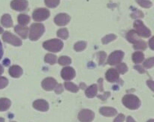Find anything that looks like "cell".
<instances>
[{
	"mask_svg": "<svg viewBox=\"0 0 154 122\" xmlns=\"http://www.w3.org/2000/svg\"><path fill=\"white\" fill-rule=\"evenodd\" d=\"M2 39L4 41L11 43V44L14 45V46H19L22 44V41L20 40V39L18 38L17 37L14 36V34H12L9 31L4 32L2 35Z\"/></svg>",
	"mask_w": 154,
	"mask_h": 122,
	"instance_id": "7",
	"label": "cell"
},
{
	"mask_svg": "<svg viewBox=\"0 0 154 122\" xmlns=\"http://www.w3.org/2000/svg\"><path fill=\"white\" fill-rule=\"evenodd\" d=\"M144 58V55L141 52H136L132 55V60L135 64H139L142 62Z\"/></svg>",
	"mask_w": 154,
	"mask_h": 122,
	"instance_id": "22",
	"label": "cell"
},
{
	"mask_svg": "<svg viewBox=\"0 0 154 122\" xmlns=\"http://www.w3.org/2000/svg\"><path fill=\"white\" fill-rule=\"evenodd\" d=\"M30 17L28 15L26 14H20L18 16V22L21 25H26L29 22Z\"/></svg>",
	"mask_w": 154,
	"mask_h": 122,
	"instance_id": "23",
	"label": "cell"
},
{
	"mask_svg": "<svg viewBox=\"0 0 154 122\" xmlns=\"http://www.w3.org/2000/svg\"><path fill=\"white\" fill-rule=\"evenodd\" d=\"M45 4L49 7H56L60 4V0H45Z\"/></svg>",
	"mask_w": 154,
	"mask_h": 122,
	"instance_id": "31",
	"label": "cell"
},
{
	"mask_svg": "<svg viewBox=\"0 0 154 122\" xmlns=\"http://www.w3.org/2000/svg\"><path fill=\"white\" fill-rule=\"evenodd\" d=\"M107 80L110 82H115L119 79V73L116 69L110 68L105 73Z\"/></svg>",
	"mask_w": 154,
	"mask_h": 122,
	"instance_id": "14",
	"label": "cell"
},
{
	"mask_svg": "<svg viewBox=\"0 0 154 122\" xmlns=\"http://www.w3.org/2000/svg\"><path fill=\"white\" fill-rule=\"evenodd\" d=\"M45 31V26L41 23H34L30 27L29 38L31 40H37Z\"/></svg>",
	"mask_w": 154,
	"mask_h": 122,
	"instance_id": "3",
	"label": "cell"
},
{
	"mask_svg": "<svg viewBox=\"0 0 154 122\" xmlns=\"http://www.w3.org/2000/svg\"><path fill=\"white\" fill-rule=\"evenodd\" d=\"M87 46V43L85 41H80L78 42L77 43H75V46H74V49L75 50H76L77 52H80V51L84 50V49Z\"/></svg>",
	"mask_w": 154,
	"mask_h": 122,
	"instance_id": "28",
	"label": "cell"
},
{
	"mask_svg": "<svg viewBox=\"0 0 154 122\" xmlns=\"http://www.w3.org/2000/svg\"><path fill=\"white\" fill-rule=\"evenodd\" d=\"M153 65H154V58H148V59L146 60L144 63V67H146V68H151Z\"/></svg>",
	"mask_w": 154,
	"mask_h": 122,
	"instance_id": "35",
	"label": "cell"
},
{
	"mask_svg": "<svg viewBox=\"0 0 154 122\" xmlns=\"http://www.w3.org/2000/svg\"><path fill=\"white\" fill-rule=\"evenodd\" d=\"M13 122H15V121H13Z\"/></svg>",
	"mask_w": 154,
	"mask_h": 122,
	"instance_id": "52",
	"label": "cell"
},
{
	"mask_svg": "<svg viewBox=\"0 0 154 122\" xmlns=\"http://www.w3.org/2000/svg\"><path fill=\"white\" fill-rule=\"evenodd\" d=\"M134 49H142V50H144V49H147V43H146L144 40L140 39L137 43H135V44H134Z\"/></svg>",
	"mask_w": 154,
	"mask_h": 122,
	"instance_id": "26",
	"label": "cell"
},
{
	"mask_svg": "<svg viewBox=\"0 0 154 122\" xmlns=\"http://www.w3.org/2000/svg\"><path fill=\"white\" fill-rule=\"evenodd\" d=\"M116 38H117V36L115 34H108V35H106L102 38V43L103 44H107V43H110L112 40H115Z\"/></svg>",
	"mask_w": 154,
	"mask_h": 122,
	"instance_id": "30",
	"label": "cell"
},
{
	"mask_svg": "<svg viewBox=\"0 0 154 122\" xmlns=\"http://www.w3.org/2000/svg\"><path fill=\"white\" fill-rule=\"evenodd\" d=\"M102 81H103V79L101 78V79H99V90H100V91H103V87H102Z\"/></svg>",
	"mask_w": 154,
	"mask_h": 122,
	"instance_id": "42",
	"label": "cell"
},
{
	"mask_svg": "<svg viewBox=\"0 0 154 122\" xmlns=\"http://www.w3.org/2000/svg\"><path fill=\"white\" fill-rule=\"evenodd\" d=\"M55 88H55L56 94H61V93L63 91V85H61V84H58V85H56Z\"/></svg>",
	"mask_w": 154,
	"mask_h": 122,
	"instance_id": "38",
	"label": "cell"
},
{
	"mask_svg": "<svg viewBox=\"0 0 154 122\" xmlns=\"http://www.w3.org/2000/svg\"><path fill=\"white\" fill-rule=\"evenodd\" d=\"M9 74L14 78H19L23 74V70L20 66L13 65L10 67L8 70Z\"/></svg>",
	"mask_w": 154,
	"mask_h": 122,
	"instance_id": "16",
	"label": "cell"
},
{
	"mask_svg": "<svg viewBox=\"0 0 154 122\" xmlns=\"http://www.w3.org/2000/svg\"><path fill=\"white\" fill-rule=\"evenodd\" d=\"M59 64H61V65H68V64H70L72 62V60L68 56H61L58 60Z\"/></svg>",
	"mask_w": 154,
	"mask_h": 122,
	"instance_id": "29",
	"label": "cell"
},
{
	"mask_svg": "<svg viewBox=\"0 0 154 122\" xmlns=\"http://www.w3.org/2000/svg\"><path fill=\"white\" fill-rule=\"evenodd\" d=\"M15 32L17 33L20 37H22V38L25 39L26 38L27 36H28V31L29 28L28 27H26L24 25H18L17 26H15L14 28Z\"/></svg>",
	"mask_w": 154,
	"mask_h": 122,
	"instance_id": "17",
	"label": "cell"
},
{
	"mask_svg": "<svg viewBox=\"0 0 154 122\" xmlns=\"http://www.w3.org/2000/svg\"><path fill=\"white\" fill-rule=\"evenodd\" d=\"M144 16V13L140 10H136L135 12L132 13V18H141Z\"/></svg>",
	"mask_w": 154,
	"mask_h": 122,
	"instance_id": "37",
	"label": "cell"
},
{
	"mask_svg": "<svg viewBox=\"0 0 154 122\" xmlns=\"http://www.w3.org/2000/svg\"><path fill=\"white\" fill-rule=\"evenodd\" d=\"M1 22L2 24V25H4L5 27H11L13 25V21H12L11 17L9 14H4L2 17Z\"/></svg>",
	"mask_w": 154,
	"mask_h": 122,
	"instance_id": "20",
	"label": "cell"
},
{
	"mask_svg": "<svg viewBox=\"0 0 154 122\" xmlns=\"http://www.w3.org/2000/svg\"><path fill=\"white\" fill-rule=\"evenodd\" d=\"M32 106L36 110L41 111V112H46L49 109V104H48V102L45 100H42V99L34 101Z\"/></svg>",
	"mask_w": 154,
	"mask_h": 122,
	"instance_id": "12",
	"label": "cell"
},
{
	"mask_svg": "<svg viewBox=\"0 0 154 122\" xmlns=\"http://www.w3.org/2000/svg\"><path fill=\"white\" fill-rule=\"evenodd\" d=\"M117 71H118V73H121V74H124V73H126V71L128 70V67L126 64L122 63V64H118V65L117 66Z\"/></svg>",
	"mask_w": 154,
	"mask_h": 122,
	"instance_id": "32",
	"label": "cell"
},
{
	"mask_svg": "<svg viewBox=\"0 0 154 122\" xmlns=\"http://www.w3.org/2000/svg\"><path fill=\"white\" fill-rule=\"evenodd\" d=\"M11 102L8 98H0V112H4L10 108Z\"/></svg>",
	"mask_w": 154,
	"mask_h": 122,
	"instance_id": "19",
	"label": "cell"
},
{
	"mask_svg": "<svg viewBox=\"0 0 154 122\" xmlns=\"http://www.w3.org/2000/svg\"><path fill=\"white\" fill-rule=\"evenodd\" d=\"M50 16V11L46 8H38L32 13L34 20L41 22L48 19Z\"/></svg>",
	"mask_w": 154,
	"mask_h": 122,
	"instance_id": "5",
	"label": "cell"
},
{
	"mask_svg": "<svg viewBox=\"0 0 154 122\" xmlns=\"http://www.w3.org/2000/svg\"><path fill=\"white\" fill-rule=\"evenodd\" d=\"M138 35L137 34V33L135 32V31L131 30V31H129L127 34V40H129L130 43H132L133 44H135V43H137V42L140 40V39L138 38Z\"/></svg>",
	"mask_w": 154,
	"mask_h": 122,
	"instance_id": "21",
	"label": "cell"
},
{
	"mask_svg": "<svg viewBox=\"0 0 154 122\" xmlns=\"http://www.w3.org/2000/svg\"><path fill=\"white\" fill-rule=\"evenodd\" d=\"M43 46L47 50L52 52H57L63 49V43L62 40L58 39H53V40H47L44 42Z\"/></svg>",
	"mask_w": 154,
	"mask_h": 122,
	"instance_id": "2",
	"label": "cell"
},
{
	"mask_svg": "<svg viewBox=\"0 0 154 122\" xmlns=\"http://www.w3.org/2000/svg\"><path fill=\"white\" fill-rule=\"evenodd\" d=\"M110 94H110V92H107V93H105L104 95H99V96H98V97H99V98H100V99H102V100H105L107 98H108V97H109Z\"/></svg>",
	"mask_w": 154,
	"mask_h": 122,
	"instance_id": "41",
	"label": "cell"
},
{
	"mask_svg": "<svg viewBox=\"0 0 154 122\" xmlns=\"http://www.w3.org/2000/svg\"><path fill=\"white\" fill-rule=\"evenodd\" d=\"M3 55V49H2V43L0 42V59L2 58Z\"/></svg>",
	"mask_w": 154,
	"mask_h": 122,
	"instance_id": "44",
	"label": "cell"
},
{
	"mask_svg": "<svg viewBox=\"0 0 154 122\" xmlns=\"http://www.w3.org/2000/svg\"><path fill=\"white\" fill-rule=\"evenodd\" d=\"M136 1L138 3V4H140L143 7L148 8V7H150L152 6L151 1H147V0H136Z\"/></svg>",
	"mask_w": 154,
	"mask_h": 122,
	"instance_id": "33",
	"label": "cell"
},
{
	"mask_svg": "<svg viewBox=\"0 0 154 122\" xmlns=\"http://www.w3.org/2000/svg\"><path fill=\"white\" fill-rule=\"evenodd\" d=\"M123 56H124V52L123 51H115V52H112L110 55L108 60V63L110 65H116V64H118L123 60Z\"/></svg>",
	"mask_w": 154,
	"mask_h": 122,
	"instance_id": "8",
	"label": "cell"
},
{
	"mask_svg": "<svg viewBox=\"0 0 154 122\" xmlns=\"http://www.w3.org/2000/svg\"><path fill=\"white\" fill-rule=\"evenodd\" d=\"M134 28L135 29V32L137 33L138 36H141L143 37H148L151 34L150 30L148 29L144 25V23L140 20H136L134 22Z\"/></svg>",
	"mask_w": 154,
	"mask_h": 122,
	"instance_id": "4",
	"label": "cell"
},
{
	"mask_svg": "<svg viewBox=\"0 0 154 122\" xmlns=\"http://www.w3.org/2000/svg\"><path fill=\"white\" fill-rule=\"evenodd\" d=\"M61 76L65 80H72L75 76V70L71 67H66L62 70Z\"/></svg>",
	"mask_w": 154,
	"mask_h": 122,
	"instance_id": "11",
	"label": "cell"
},
{
	"mask_svg": "<svg viewBox=\"0 0 154 122\" xmlns=\"http://www.w3.org/2000/svg\"><path fill=\"white\" fill-rule=\"evenodd\" d=\"M80 86H81V88H84V87H85V84L81 83V85H80Z\"/></svg>",
	"mask_w": 154,
	"mask_h": 122,
	"instance_id": "48",
	"label": "cell"
},
{
	"mask_svg": "<svg viewBox=\"0 0 154 122\" xmlns=\"http://www.w3.org/2000/svg\"><path fill=\"white\" fill-rule=\"evenodd\" d=\"M95 118V113L90 109H82L78 114V119L81 122H92Z\"/></svg>",
	"mask_w": 154,
	"mask_h": 122,
	"instance_id": "6",
	"label": "cell"
},
{
	"mask_svg": "<svg viewBox=\"0 0 154 122\" xmlns=\"http://www.w3.org/2000/svg\"><path fill=\"white\" fill-rule=\"evenodd\" d=\"M147 85H149V86L150 87V88H151L152 91H153V82L152 80H149L147 82Z\"/></svg>",
	"mask_w": 154,
	"mask_h": 122,
	"instance_id": "43",
	"label": "cell"
},
{
	"mask_svg": "<svg viewBox=\"0 0 154 122\" xmlns=\"http://www.w3.org/2000/svg\"><path fill=\"white\" fill-rule=\"evenodd\" d=\"M70 21V16L66 13H60V14L57 15L56 17L54 18V22L57 25L63 26V25H66V24L69 23Z\"/></svg>",
	"mask_w": 154,
	"mask_h": 122,
	"instance_id": "13",
	"label": "cell"
},
{
	"mask_svg": "<svg viewBox=\"0 0 154 122\" xmlns=\"http://www.w3.org/2000/svg\"><path fill=\"white\" fill-rule=\"evenodd\" d=\"M8 84V80L7 78L0 76V89L5 88Z\"/></svg>",
	"mask_w": 154,
	"mask_h": 122,
	"instance_id": "36",
	"label": "cell"
},
{
	"mask_svg": "<svg viewBox=\"0 0 154 122\" xmlns=\"http://www.w3.org/2000/svg\"><path fill=\"white\" fill-rule=\"evenodd\" d=\"M57 61V58L55 55L53 54H47L45 57V61L51 64H54Z\"/></svg>",
	"mask_w": 154,
	"mask_h": 122,
	"instance_id": "25",
	"label": "cell"
},
{
	"mask_svg": "<svg viewBox=\"0 0 154 122\" xmlns=\"http://www.w3.org/2000/svg\"><path fill=\"white\" fill-rule=\"evenodd\" d=\"M65 87H66V88L68 91H70L74 93L78 92V90H79V88L76 85H75V84L71 82H66L65 83Z\"/></svg>",
	"mask_w": 154,
	"mask_h": 122,
	"instance_id": "24",
	"label": "cell"
},
{
	"mask_svg": "<svg viewBox=\"0 0 154 122\" xmlns=\"http://www.w3.org/2000/svg\"><path fill=\"white\" fill-rule=\"evenodd\" d=\"M126 121H127V122H136V121H135V120L133 119V118H132V117H131V116L127 117V119H126Z\"/></svg>",
	"mask_w": 154,
	"mask_h": 122,
	"instance_id": "45",
	"label": "cell"
},
{
	"mask_svg": "<svg viewBox=\"0 0 154 122\" xmlns=\"http://www.w3.org/2000/svg\"><path fill=\"white\" fill-rule=\"evenodd\" d=\"M3 72H4V68H3L2 66L0 65V75L2 74Z\"/></svg>",
	"mask_w": 154,
	"mask_h": 122,
	"instance_id": "47",
	"label": "cell"
},
{
	"mask_svg": "<svg viewBox=\"0 0 154 122\" xmlns=\"http://www.w3.org/2000/svg\"><path fill=\"white\" fill-rule=\"evenodd\" d=\"M147 122H154V120L153 119H150V120H149V121Z\"/></svg>",
	"mask_w": 154,
	"mask_h": 122,
	"instance_id": "51",
	"label": "cell"
},
{
	"mask_svg": "<svg viewBox=\"0 0 154 122\" xmlns=\"http://www.w3.org/2000/svg\"><path fill=\"white\" fill-rule=\"evenodd\" d=\"M134 68L136 69L137 70H138V72H139V73H145V70H144V69L143 68V67H141V66H140V65L135 66V67H134Z\"/></svg>",
	"mask_w": 154,
	"mask_h": 122,
	"instance_id": "40",
	"label": "cell"
},
{
	"mask_svg": "<svg viewBox=\"0 0 154 122\" xmlns=\"http://www.w3.org/2000/svg\"><path fill=\"white\" fill-rule=\"evenodd\" d=\"M99 112L105 117H113L117 114V110L112 107H102L99 109Z\"/></svg>",
	"mask_w": 154,
	"mask_h": 122,
	"instance_id": "15",
	"label": "cell"
},
{
	"mask_svg": "<svg viewBox=\"0 0 154 122\" xmlns=\"http://www.w3.org/2000/svg\"><path fill=\"white\" fill-rule=\"evenodd\" d=\"M0 122H5V119L2 118H0Z\"/></svg>",
	"mask_w": 154,
	"mask_h": 122,
	"instance_id": "49",
	"label": "cell"
},
{
	"mask_svg": "<svg viewBox=\"0 0 154 122\" xmlns=\"http://www.w3.org/2000/svg\"><path fill=\"white\" fill-rule=\"evenodd\" d=\"M153 40H154V37H152V38L150 39V48H151L152 49H154V47H153Z\"/></svg>",
	"mask_w": 154,
	"mask_h": 122,
	"instance_id": "46",
	"label": "cell"
},
{
	"mask_svg": "<svg viewBox=\"0 0 154 122\" xmlns=\"http://www.w3.org/2000/svg\"><path fill=\"white\" fill-rule=\"evenodd\" d=\"M12 8L17 11L26 10L28 7V1L26 0H13L11 3Z\"/></svg>",
	"mask_w": 154,
	"mask_h": 122,
	"instance_id": "9",
	"label": "cell"
},
{
	"mask_svg": "<svg viewBox=\"0 0 154 122\" xmlns=\"http://www.w3.org/2000/svg\"><path fill=\"white\" fill-rule=\"evenodd\" d=\"M125 119V115L123 114H119L118 116L114 119V122H123Z\"/></svg>",
	"mask_w": 154,
	"mask_h": 122,
	"instance_id": "39",
	"label": "cell"
},
{
	"mask_svg": "<svg viewBox=\"0 0 154 122\" xmlns=\"http://www.w3.org/2000/svg\"><path fill=\"white\" fill-rule=\"evenodd\" d=\"M98 92V87L97 85L94 84V85H92L91 86H90L89 88H87L85 91V94L87 97L89 98H93L95 96H96Z\"/></svg>",
	"mask_w": 154,
	"mask_h": 122,
	"instance_id": "18",
	"label": "cell"
},
{
	"mask_svg": "<svg viewBox=\"0 0 154 122\" xmlns=\"http://www.w3.org/2000/svg\"><path fill=\"white\" fill-rule=\"evenodd\" d=\"M123 104L126 108L132 110L138 109L141 106V100L138 97L133 94H126L122 99Z\"/></svg>",
	"mask_w": 154,
	"mask_h": 122,
	"instance_id": "1",
	"label": "cell"
},
{
	"mask_svg": "<svg viewBox=\"0 0 154 122\" xmlns=\"http://www.w3.org/2000/svg\"><path fill=\"white\" fill-rule=\"evenodd\" d=\"M57 36L60 37V38L66 40L69 37V31L66 28H61L57 31Z\"/></svg>",
	"mask_w": 154,
	"mask_h": 122,
	"instance_id": "27",
	"label": "cell"
},
{
	"mask_svg": "<svg viewBox=\"0 0 154 122\" xmlns=\"http://www.w3.org/2000/svg\"><path fill=\"white\" fill-rule=\"evenodd\" d=\"M57 85V80L54 78L48 77L46 79H44L42 82V86L46 91H52L53 89H54L56 87V85Z\"/></svg>",
	"mask_w": 154,
	"mask_h": 122,
	"instance_id": "10",
	"label": "cell"
},
{
	"mask_svg": "<svg viewBox=\"0 0 154 122\" xmlns=\"http://www.w3.org/2000/svg\"><path fill=\"white\" fill-rule=\"evenodd\" d=\"M97 55H98V58H99V64L102 65V64H103L105 61V58H106V53H105V52H98Z\"/></svg>",
	"mask_w": 154,
	"mask_h": 122,
	"instance_id": "34",
	"label": "cell"
},
{
	"mask_svg": "<svg viewBox=\"0 0 154 122\" xmlns=\"http://www.w3.org/2000/svg\"><path fill=\"white\" fill-rule=\"evenodd\" d=\"M2 32H3V29L1 28V27H0V34H1V33H2Z\"/></svg>",
	"mask_w": 154,
	"mask_h": 122,
	"instance_id": "50",
	"label": "cell"
}]
</instances>
